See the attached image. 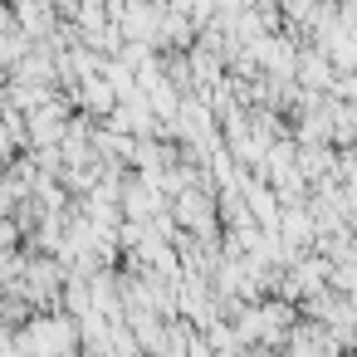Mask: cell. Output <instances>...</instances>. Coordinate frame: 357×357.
Listing matches in <instances>:
<instances>
[{
    "instance_id": "obj_1",
    "label": "cell",
    "mask_w": 357,
    "mask_h": 357,
    "mask_svg": "<svg viewBox=\"0 0 357 357\" xmlns=\"http://www.w3.org/2000/svg\"><path fill=\"white\" fill-rule=\"evenodd\" d=\"M342 357H357V352H342Z\"/></svg>"
}]
</instances>
